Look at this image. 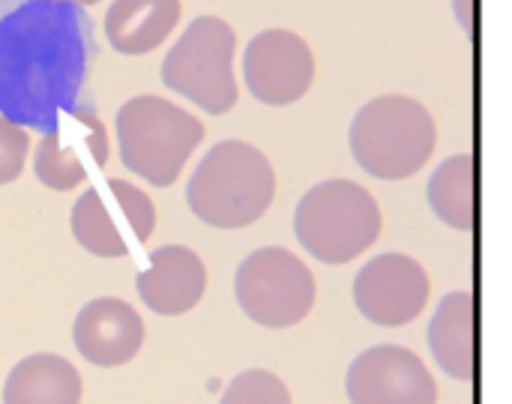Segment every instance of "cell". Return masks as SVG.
<instances>
[{
	"label": "cell",
	"mask_w": 512,
	"mask_h": 404,
	"mask_svg": "<svg viewBox=\"0 0 512 404\" xmlns=\"http://www.w3.org/2000/svg\"><path fill=\"white\" fill-rule=\"evenodd\" d=\"M294 234L321 264H348L381 237V210L360 183L324 180L300 198Z\"/></svg>",
	"instance_id": "5b68a950"
},
{
	"label": "cell",
	"mask_w": 512,
	"mask_h": 404,
	"mask_svg": "<svg viewBox=\"0 0 512 404\" xmlns=\"http://www.w3.org/2000/svg\"><path fill=\"white\" fill-rule=\"evenodd\" d=\"M438 129L429 108L411 96H378L351 123V153L375 180H405L435 153Z\"/></svg>",
	"instance_id": "3957f363"
},
{
	"label": "cell",
	"mask_w": 512,
	"mask_h": 404,
	"mask_svg": "<svg viewBox=\"0 0 512 404\" xmlns=\"http://www.w3.org/2000/svg\"><path fill=\"white\" fill-rule=\"evenodd\" d=\"M351 404H438V384L423 360L402 345L363 351L345 381Z\"/></svg>",
	"instance_id": "7c38bea8"
},
{
	"label": "cell",
	"mask_w": 512,
	"mask_h": 404,
	"mask_svg": "<svg viewBox=\"0 0 512 404\" xmlns=\"http://www.w3.org/2000/svg\"><path fill=\"white\" fill-rule=\"evenodd\" d=\"M234 297L252 324L267 330H288L312 312L315 276L294 252L264 246L240 261L234 276Z\"/></svg>",
	"instance_id": "52a82bcc"
},
{
	"label": "cell",
	"mask_w": 512,
	"mask_h": 404,
	"mask_svg": "<svg viewBox=\"0 0 512 404\" xmlns=\"http://www.w3.org/2000/svg\"><path fill=\"white\" fill-rule=\"evenodd\" d=\"M201 138V120L162 96H132L117 111L120 159L156 189L177 183Z\"/></svg>",
	"instance_id": "277c9868"
},
{
	"label": "cell",
	"mask_w": 512,
	"mask_h": 404,
	"mask_svg": "<svg viewBox=\"0 0 512 404\" xmlns=\"http://www.w3.org/2000/svg\"><path fill=\"white\" fill-rule=\"evenodd\" d=\"M72 234L96 258H126L129 240L144 246L156 231V207L144 189L111 177L105 189L93 186L72 204Z\"/></svg>",
	"instance_id": "ba28073f"
},
{
	"label": "cell",
	"mask_w": 512,
	"mask_h": 404,
	"mask_svg": "<svg viewBox=\"0 0 512 404\" xmlns=\"http://www.w3.org/2000/svg\"><path fill=\"white\" fill-rule=\"evenodd\" d=\"M456 21L465 27V33H477V0H453Z\"/></svg>",
	"instance_id": "44dd1931"
},
{
	"label": "cell",
	"mask_w": 512,
	"mask_h": 404,
	"mask_svg": "<svg viewBox=\"0 0 512 404\" xmlns=\"http://www.w3.org/2000/svg\"><path fill=\"white\" fill-rule=\"evenodd\" d=\"M180 0H114L105 15L108 45L138 57L159 48L180 21Z\"/></svg>",
	"instance_id": "2e32d148"
},
{
	"label": "cell",
	"mask_w": 512,
	"mask_h": 404,
	"mask_svg": "<svg viewBox=\"0 0 512 404\" xmlns=\"http://www.w3.org/2000/svg\"><path fill=\"white\" fill-rule=\"evenodd\" d=\"M138 297L153 315L177 318L192 312L207 291V267L186 246H162L135 279Z\"/></svg>",
	"instance_id": "5bb4252c"
},
{
	"label": "cell",
	"mask_w": 512,
	"mask_h": 404,
	"mask_svg": "<svg viewBox=\"0 0 512 404\" xmlns=\"http://www.w3.org/2000/svg\"><path fill=\"white\" fill-rule=\"evenodd\" d=\"M429 348L441 372L453 381H471L477 366V306L468 291L441 300L429 324Z\"/></svg>",
	"instance_id": "9a60e30c"
},
{
	"label": "cell",
	"mask_w": 512,
	"mask_h": 404,
	"mask_svg": "<svg viewBox=\"0 0 512 404\" xmlns=\"http://www.w3.org/2000/svg\"><path fill=\"white\" fill-rule=\"evenodd\" d=\"M72 342L90 366L117 369L138 357L144 345V321L126 300L99 297L75 315Z\"/></svg>",
	"instance_id": "4fadbf2b"
},
{
	"label": "cell",
	"mask_w": 512,
	"mask_h": 404,
	"mask_svg": "<svg viewBox=\"0 0 512 404\" xmlns=\"http://www.w3.org/2000/svg\"><path fill=\"white\" fill-rule=\"evenodd\" d=\"M234 48V27L216 15H201L162 60V84L207 114H228L237 105Z\"/></svg>",
	"instance_id": "8992f818"
},
{
	"label": "cell",
	"mask_w": 512,
	"mask_h": 404,
	"mask_svg": "<svg viewBox=\"0 0 512 404\" xmlns=\"http://www.w3.org/2000/svg\"><path fill=\"white\" fill-rule=\"evenodd\" d=\"M243 75L249 93L273 108L303 99L315 81V57L294 30L270 27L252 36L243 54Z\"/></svg>",
	"instance_id": "9c48e42d"
},
{
	"label": "cell",
	"mask_w": 512,
	"mask_h": 404,
	"mask_svg": "<svg viewBox=\"0 0 512 404\" xmlns=\"http://www.w3.org/2000/svg\"><path fill=\"white\" fill-rule=\"evenodd\" d=\"M276 195L270 159L246 141H219L186 186L189 210L210 228L237 231L258 222Z\"/></svg>",
	"instance_id": "7a4b0ae2"
},
{
	"label": "cell",
	"mask_w": 512,
	"mask_h": 404,
	"mask_svg": "<svg viewBox=\"0 0 512 404\" xmlns=\"http://www.w3.org/2000/svg\"><path fill=\"white\" fill-rule=\"evenodd\" d=\"M27 153H30L27 129L0 114V186L15 183L21 177Z\"/></svg>",
	"instance_id": "ffe728a7"
},
{
	"label": "cell",
	"mask_w": 512,
	"mask_h": 404,
	"mask_svg": "<svg viewBox=\"0 0 512 404\" xmlns=\"http://www.w3.org/2000/svg\"><path fill=\"white\" fill-rule=\"evenodd\" d=\"M90 51V18L81 6L0 0V114L51 132L78 105Z\"/></svg>",
	"instance_id": "6da1fadb"
},
{
	"label": "cell",
	"mask_w": 512,
	"mask_h": 404,
	"mask_svg": "<svg viewBox=\"0 0 512 404\" xmlns=\"http://www.w3.org/2000/svg\"><path fill=\"white\" fill-rule=\"evenodd\" d=\"M63 3H72V6H93V3H99V0H63Z\"/></svg>",
	"instance_id": "7402d4cb"
},
{
	"label": "cell",
	"mask_w": 512,
	"mask_h": 404,
	"mask_svg": "<svg viewBox=\"0 0 512 404\" xmlns=\"http://www.w3.org/2000/svg\"><path fill=\"white\" fill-rule=\"evenodd\" d=\"M81 396L78 369L57 354L24 357L3 384V404H81Z\"/></svg>",
	"instance_id": "e0dca14e"
},
{
	"label": "cell",
	"mask_w": 512,
	"mask_h": 404,
	"mask_svg": "<svg viewBox=\"0 0 512 404\" xmlns=\"http://www.w3.org/2000/svg\"><path fill=\"white\" fill-rule=\"evenodd\" d=\"M429 276L408 255L387 252L372 258L354 279V303L369 324L405 327L429 303Z\"/></svg>",
	"instance_id": "8fae6325"
},
{
	"label": "cell",
	"mask_w": 512,
	"mask_h": 404,
	"mask_svg": "<svg viewBox=\"0 0 512 404\" xmlns=\"http://www.w3.org/2000/svg\"><path fill=\"white\" fill-rule=\"evenodd\" d=\"M429 204L432 213L456 228L471 231L477 222V183H474V159L468 153H456L444 159L429 180Z\"/></svg>",
	"instance_id": "ac0fdd59"
},
{
	"label": "cell",
	"mask_w": 512,
	"mask_h": 404,
	"mask_svg": "<svg viewBox=\"0 0 512 404\" xmlns=\"http://www.w3.org/2000/svg\"><path fill=\"white\" fill-rule=\"evenodd\" d=\"M219 404H291V393L279 375L267 369H249L225 387Z\"/></svg>",
	"instance_id": "d6986e66"
},
{
	"label": "cell",
	"mask_w": 512,
	"mask_h": 404,
	"mask_svg": "<svg viewBox=\"0 0 512 404\" xmlns=\"http://www.w3.org/2000/svg\"><path fill=\"white\" fill-rule=\"evenodd\" d=\"M108 162L105 123L90 108L66 111L51 132H45L33 153V171L42 186L69 192L81 186L93 168Z\"/></svg>",
	"instance_id": "30bf717a"
}]
</instances>
